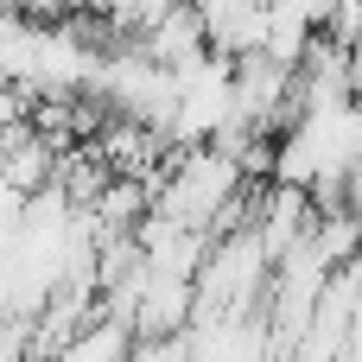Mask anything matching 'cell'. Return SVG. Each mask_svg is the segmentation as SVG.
<instances>
[{"instance_id":"cell-1","label":"cell","mask_w":362,"mask_h":362,"mask_svg":"<svg viewBox=\"0 0 362 362\" xmlns=\"http://www.w3.org/2000/svg\"><path fill=\"white\" fill-rule=\"evenodd\" d=\"M134 350H140V331H134L127 318L102 312L95 325H83L64 350H51L45 362H134Z\"/></svg>"}]
</instances>
